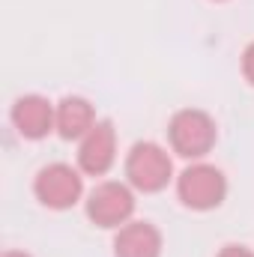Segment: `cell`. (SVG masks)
Returning <instances> with one entry per match:
<instances>
[{"label": "cell", "mask_w": 254, "mask_h": 257, "mask_svg": "<svg viewBox=\"0 0 254 257\" xmlns=\"http://www.w3.org/2000/svg\"><path fill=\"white\" fill-rule=\"evenodd\" d=\"M33 194L45 209H54V212L72 209L84 194L81 168H72L66 162H51V165L39 168V174L33 180Z\"/></svg>", "instance_id": "cell-4"}, {"label": "cell", "mask_w": 254, "mask_h": 257, "mask_svg": "<svg viewBox=\"0 0 254 257\" xmlns=\"http://www.w3.org/2000/svg\"><path fill=\"white\" fill-rule=\"evenodd\" d=\"M162 230L153 221H129L114 236V257H162Z\"/></svg>", "instance_id": "cell-8"}, {"label": "cell", "mask_w": 254, "mask_h": 257, "mask_svg": "<svg viewBox=\"0 0 254 257\" xmlns=\"http://www.w3.org/2000/svg\"><path fill=\"white\" fill-rule=\"evenodd\" d=\"M177 197H180V203L186 209L209 212V209L224 203V197H227V177L215 165L194 162V165H189L177 177Z\"/></svg>", "instance_id": "cell-3"}, {"label": "cell", "mask_w": 254, "mask_h": 257, "mask_svg": "<svg viewBox=\"0 0 254 257\" xmlns=\"http://www.w3.org/2000/svg\"><path fill=\"white\" fill-rule=\"evenodd\" d=\"M218 257H254V251L248 245H239V242H230V245H224Z\"/></svg>", "instance_id": "cell-11"}, {"label": "cell", "mask_w": 254, "mask_h": 257, "mask_svg": "<svg viewBox=\"0 0 254 257\" xmlns=\"http://www.w3.org/2000/svg\"><path fill=\"white\" fill-rule=\"evenodd\" d=\"M242 78L254 87V42H248L242 51Z\"/></svg>", "instance_id": "cell-10"}, {"label": "cell", "mask_w": 254, "mask_h": 257, "mask_svg": "<svg viewBox=\"0 0 254 257\" xmlns=\"http://www.w3.org/2000/svg\"><path fill=\"white\" fill-rule=\"evenodd\" d=\"M117 162V128L111 120H99L78 141V168L87 177H105Z\"/></svg>", "instance_id": "cell-6"}, {"label": "cell", "mask_w": 254, "mask_h": 257, "mask_svg": "<svg viewBox=\"0 0 254 257\" xmlns=\"http://www.w3.org/2000/svg\"><path fill=\"white\" fill-rule=\"evenodd\" d=\"M135 215V189L129 183L105 180L87 194V218L102 230H120Z\"/></svg>", "instance_id": "cell-5"}, {"label": "cell", "mask_w": 254, "mask_h": 257, "mask_svg": "<svg viewBox=\"0 0 254 257\" xmlns=\"http://www.w3.org/2000/svg\"><path fill=\"white\" fill-rule=\"evenodd\" d=\"M174 180V162L156 141H138L126 156V183L135 192L156 194Z\"/></svg>", "instance_id": "cell-2"}, {"label": "cell", "mask_w": 254, "mask_h": 257, "mask_svg": "<svg viewBox=\"0 0 254 257\" xmlns=\"http://www.w3.org/2000/svg\"><path fill=\"white\" fill-rule=\"evenodd\" d=\"M96 108L90 99L84 96H66L57 102V120H54V132L63 141H81L90 128L96 126Z\"/></svg>", "instance_id": "cell-9"}, {"label": "cell", "mask_w": 254, "mask_h": 257, "mask_svg": "<svg viewBox=\"0 0 254 257\" xmlns=\"http://www.w3.org/2000/svg\"><path fill=\"white\" fill-rule=\"evenodd\" d=\"M215 3H224V0H215Z\"/></svg>", "instance_id": "cell-13"}, {"label": "cell", "mask_w": 254, "mask_h": 257, "mask_svg": "<svg viewBox=\"0 0 254 257\" xmlns=\"http://www.w3.org/2000/svg\"><path fill=\"white\" fill-rule=\"evenodd\" d=\"M3 257H30L27 251H3Z\"/></svg>", "instance_id": "cell-12"}, {"label": "cell", "mask_w": 254, "mask_h": 257, "mask_svg": "<svg viewBox=\"0 0 254 257\" xmlns=\"http://www.w3.org/2000/svg\"><path fill=\"white\" fill-rule=\"evenodd\" d=\"M9 120L15 132L24 138V141H42L54 132V120H57V105H51L45 96L39 93H27V96H18L12 111H9Z\"/></svg>", "instance_id": "cell-7"}, {"label": "cell", "mask_w": 254, "mask_h": 257, "mask_svg": "<svg viewBox=\"0 0 254 257\" xmlns=\"http://www.w3.org/2000/svg\"><path fill=\"white\" fill-rule=\"evenodd\" d=\"M168 141H171V150L177 156L197 162V159L212 153V147L218 141V126H215V120L206 111L183 108L168 123Z\"/></svg>", "instance_id": "cell-1"}]
</instances>
